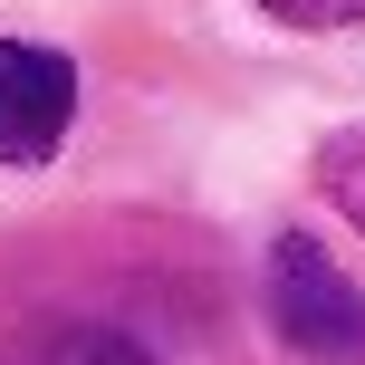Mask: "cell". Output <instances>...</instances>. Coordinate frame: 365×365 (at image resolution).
Returning a JSON list of instances; mask_svg holds the SVG:
<instances>
[{
  "label": "cell",
  "instance_id": "obj_1",
  "mask_svg": "<svg viewBox=\"0 0 365 365\" xmlns=\"http://www.w3.org/2000/svg\"><path fill=\"white\" fill-rule=\"evenodd\" d=\"M269 327L298 365H365V289L317 240L289 231L269 250Z\"/></svg>",
  "mask_w": 365,
  "mask_h": 365
},
{
  "label": "cell",
  "instance_id": "obj_2",
  "mask_svg": "<svg viewBox=\"0 0 365 365\" xmlns=\"http://www.w3.org/2000/svg\"><path fill=\"white\" fill-rule=\"evenodd\" d=\"M77 115V68L58 48L0 38V164H48Z\"/></svg>",
  "mask_w": 365,
  "mask_h": 365
},
{
  "label": "cell",
  "instance_id": "obj_3",
  "mask_svg": "<svg viewBox=\"0 0 365 365\" xmlns=\"http://www.w3.org/2000/svg\"><path fill=\"white\" fill-rule=\"evenodd\" d=\"M317 182H327V202L365 231V125H346V135H327V145H317Z\"/></svg>",
  "mask_w": 365,
  "mask_h": 365
},
{
  "label": "cell",
  "instance_id": "obj_4",
  "mask_svg": "<svg viewBox=\"0 0 365 365\" xmlns=\"http://www.w3.org/2000/svg\"><path fill=\"white\" fill-rule=\"evenodd\" d=\"M48 365H154V356L135 346V336H115V327H68Z\"/></svg>",
  "mask_w": 365,
  "mask_h": 365
},
{
  "label": "cell",
  "instance_id": "obj_5",
  "mask_svg": "<svg viewBox=\"0 0 365 365\" xmlns=\"http://www.w3.org/2000/svg\"><path fill=\"white\" fill-rule=\"evenodd\" d=\"M259 10L289 29H346V19H365V0H259Z\"/></svg>",
  "mask_w": 365,
  "mask_h": 365
}]
</instances>
